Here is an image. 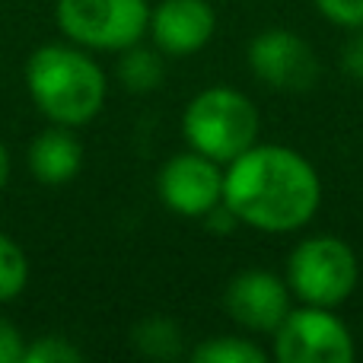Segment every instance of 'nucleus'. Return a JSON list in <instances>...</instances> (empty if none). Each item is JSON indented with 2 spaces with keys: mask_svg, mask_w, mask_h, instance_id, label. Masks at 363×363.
Listing matches in <instances>:
<instances>
[{
  "mask_svg": "<svg viewBox=\"0 0 363 363\" xmlns=\"http://www.w3.org/2000/svg\"><path fill=\"white\" fill-rule=\"evenodd\" d=\"M290 287L284 277L271 274V271H242L226 284L223 306L230 313L233 322H239L249 332H271L284 322V315L290 313Z\"/></svg>",
  "mask_w": 363,
  "mask_h": 363,
  "instance_id": "obj_9",
  "label": "nucleus"
},
{
  "mask_svg": "<svg viewBox=\"0 0 363 363\" xmlns=\"http://www.w3.org/2000/svg\"><path fill=\"white\" fill-rule=\"evenodd\" d=\"M341 64H345L347 77H354L357 83H363V32L357 29V35H351L341 48Z\"/></svg>",
  "mask_w": 363,
  "mask_h": 363,
  "instance_id": "obj_19",
  "label": "nucleus"
},
{
  "mask_svg": "<svg viewBox=\"0 0 363 363\" xmlns=\"http://www.w3.org/2000/svg\"><path fill=\"white\" fill-rule=\"evenodd\" d=\"M274 357L281 363H351L357 357L351 328L325 306L290 309L274 328Z\"/></svg>",
  "mask_w": 363,
  "mask_h": 363,
  "instance_id": "obj_6",
  "label": "nucleus"
},
{
  "mask_svg": "<svg viewBox=\"0 0 363 363\" xmlns=\"http://www.w3.org/2000/svg\"><path fill=\"white\" fill-rule=\"evenodd\" d=\"M23 351H26L23 332L10 319L0 315V363H23Z\"/></svg>",
  "mask_w": 363,
  "mask_h": 363,
  "instance_id": "obj_18",
  "label": "nucleus"
},
{
  "mask_svg": "<svg viewBox=\"0 0 363 363\" xmlns=\"http://www.w3.org/2000/svg\"><path fill=\"white\" fill-rule=\"evenodd\" d=\"M258 128L262 118L255 102L233 86L201 89L182 115V134L188 147L217 160L220 166L249 150L258 138Z\"/></svg>",
  "mask_w": 363,
  "mask_h": 363,
  "instance_id": "obj_3",
  "label": "nucleus"
},
{
  "mask_svg": "<svg viewBox=\"0 0 363 363\" xmlns=\"http://www.w3.org/2000/svg\"><path fill=\"white\" fill-rule=\"evenodd\" d=\"M249 67L255 80L277 93H306L319 80L313 45L290 29H264L249 42Z\"/></svg>",
  "mask_w": 363,
  "mask_h": 363,
  "instance_id": "obj_7",
  "label": "nucleus"
},
{
  "mask_svg": "<svg viewBox=\"0 0 363 363\" xmlns=\"http://www.w3.org/2000/svg\"><path fill=\"white\" fill-rule=\"evenodd\" d=\"M26 89L35 108L64 128H80L102 112L108 96L106 70L80 45L51 42L42 45L26 61Z\"/></svg>",
  "mask_w": 363,
  "mask_h": 363,
  "instance_id": "obj_2",
  "label": "nucleus"
},
{
  "mask_svg": "<svg viewBox=\"0 0 363 363\" xmlns=\"http://www.w3.org/2000/svg\"><path fill=\"white\" fill-rule=\"evenodd\" d=\"M61 32L86 51H125L147 35V0H57Z\"/></svg>",
  "mask_w": 363,
  "mask_h": 363,
  "instance_id": "obj_5",
  "label": "nucleus"
},
{
  "mask_svg": "<svg viewBox=\"0 0 363 363\" xmlns=\"http://www.w3.org/2000/svg\"><path fill=\"white\" fill-rule=\"evenodd\" d=\"M315 10L341 29H363V0H313Z\"/></svg>",
  "mask_w": 363,
  "mask_h": 363,
  "instance_id": "obj_17",
  "label": "nucleus"
},
{
  "mask_svg": "<svg viewBox=\"0 0 363 363\" xmlns=\"http://www.w3.org/2000/svg\"><path fill=\"white\" fill-rule=\"evenodd\" d=\"M217 16L207 0H163L157 10H150L153 45L169 57H188L201 51L213 38Z\"/></svg>",
  "mask_w": 363,
  "mask_h": 363,
  "instance_id": "obj_10",
  "label": "nucleus"
},
{
  "mask_svg": "<svg viewBox=\"0 0 363 363\" xmlns=\"http://www.w3.org/2000/svg\"><path fill=\"white\" fill-rule=\"evenodd\" d=\"M157 191L172 213L204 220V213H211L223 201V169L217 160L198 150L176 153L160 169Z\"/></svg>",
  "mask_w": 363,
  "mask_h": 363,
  "instance_id": "obj_8",
  "label": "nucleus"
},
{
  "mask_svg": "<svg viewBox=\"0 0 363 363\" xmlns=\"http://www.w3.org/2000/svg\"><path fill=\"white\" fill-rule=\"evenodd\" d=\"M118 80L125 83V89L131 93H153V89L163 83L166 77V64H163V51L153 45V48H144V45H131V48L118 51Z\"/></svg>",
  "mask_w": 363,
  "mask_h": 363,
  "instance_id": "obj_12",
  "label": "nucleus"
},
{
  "mask_svg": "<svg viewBox=\"0 0 363 363\" xmlns=\"http://www.w3.org/2000/svg\"><path fill=\"white\" fill-rule=\"evenodd\" d=\"M287 287L309 306L335 309L354 294L360 281V264L354 249L338 236H309L296 242L287 258Z\"/></svg>",
  "mask_w": 363,
  "mask_h": 363,
  "instance_id": "obj_4",
  "label": "nucleus"
},
{
  "mask_svg": "<svg viewBox=\"0 0 363 363\" xmlns=\"http://www.w3.org/2000/svg\"><path fill=\"white\" fill-rule=\"evenodd\" d=\"M29 284V258L23 245L0 233V303L16 300Z\"/></svg>",
  "mask_w": 363,
  "mask_h": 363,
  "instance_id": "obj_15",
  "label": "nucleus"
},
{
  "mask_svg": "<svg viewBox=\"0 0 363 363\" xmlns=\"http://www.w3.org/2000/svg\"><path fill=\"white\" fill-rule=\"evenodd\" d=\"M80 360H83V351L74 341L64 338V335L35 338L23 351V363H80Z\"/></svg>",
  "mask_w": 363,
  "mask_h": 363,
  "instance_id": "obj_16",
  "label": "nucleus"
},
{
  "mask_svg": "<svg viewBox=\"0 0 363 363\" xmlns=\"http://www.w3.org/2000/svg\"><path fill=\"white\" fill-rule=\"evenodd\" d=\"M194 363H264V347H258L249 338H233V335H220V338H207L191 351Z\"/></svg>",
  "mask_w": 363,
  "mask_h": 363,
  "instance_id": "obj_14",
  "label": "nucleus"
},
{
  "mask_svg": "<svg viewBox=\"0 0 363 363\" xmlns=\"http://www.w3.org/2000/svg\"><path fill=\"white\" fill-rule=\"evenodd\" d=\"M223 204L252 230L294 233L315 217L322 182L303 153L281 144H252L226 163Z\"/></svg>",
  "mask_w": 363,
  "mask_h": 363,
  "instance_id": "obj_1",
  "label": "nucleus"
},
{
  "mask_svg": "<svg viewBox=\"0 0 363 363\" xmlns=\"http://www.w3.org/2000/svg\"><path fill=\"white\" fill-rule=\"evenodd\" d=\"M6 182H10V150H6L4 140H0V191L6 188Z\"/></svg>",
  "mask_w": 363,
  "mask_h": 363,
  "instance_id": "obj_20",
  "label": "nucleus"
},
{
  "mask_svg": "<svg viewBox=\"0 0 363 363\" xmlns=\"http://www.w3.org/2000/svg\"><path fill=\"white\" fill-rule=\"evenodd\" d=\"M26 163H29L32 179L42 182V185H67L83 169V144L77 140L74 128L51 125L32 138Z\"/></svg>",
  "mask_w": 363,
  "mask_h": 363,
  "instance_id": "obj_11",
  "label": "nucleus"
},
{
  "mask_svg": "<svg viewBox=\"0 0 363 363\" xmlns=\"http://www.w3.org/2000/svg\"><path fill=\"white\" fill-rule=\"evenodd\" d=\"M134 347L150 360H176L182 354V332L172 319L153 315L134 328Z\"/></svg>",
  "mask_w": 363,
  "mask_h": 363,
  "instance_id": "obj_13",
  "label": "nucleus"
}]
</instances>
